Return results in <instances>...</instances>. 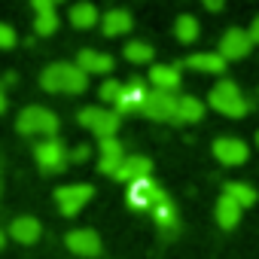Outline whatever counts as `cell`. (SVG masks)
Wrapping results in <instances>:
<instances>
[{"instance_id": "6da1fadb", "label": "cell", "mask_w": 259, "mask_h": 259, "mask_svg": "<svg viewBox=\"0 0 259 259\" xmlns=\"http://www.w3.org/2000/svg\"><path fill=\"white\" fill-rule=\"evenodd\" d=\"M40 85L52 95H82L89 89V76L73 61H55L40 73Z\"/></svg>"}, {"instance_id": "7a4b0ae2", "label": "cell", "mask_w": 259, "mask_h": 259, "mask_svg": "<svg viewBox=\"0 0 259 259\" xmlns=\"http://www.w3.org/2000/svg\"><path fill=\"white\" fill-rule=\"evenodd\" d=\"M16 132L19 135H28V138H40V141H49L58 135V116L46 107H25L16 119Z\"/></svg>"}, {"instance_id": "3957f363", "label": "cell", "mask_w": 259, "mask_h": 259, "mask_svg": "<svg viewBox=\"0 0 259 259\" xmlns=\"http://www.w3.org/2000/svg\"><path fill=\"white\" fill-rule=\"evenodd\" d=\"M207 101H210V107H213L217 113H223V116H229V119H241V116L250 110V101L244 98V92H241L232 79H220V82L210 89Z\"/></svg>"}, {"instance_id": "277c9868", "label": "cell", "mask_w": 259, "mask_h": 259, "mask_svg": "<svg viewBox=\"0 0 259 259\" xmlns=\"http://www.w3.org/2000/svg\"><path fill=\"white\" fill-rule=\"evenodd\" d=\"M76 119H79L82 128H89V132H92L95 138H101V141H110V138H116V132H119V113H116V110L82 107Z\"/></svg>"}, {"instance_id": "5b68a950", "label": "cell", "mask_w": 259, "mask_h": 259, "mask_svg": "<svg viewBox=\"0 0 259 259\" xmlns=\"http://www.w3.org/2000/svg\"><path fill=\"white\" fill-rule=\"evenodd\" d=\"M34 162L40 165V171H46V174H58V171H64L67 168V150H64V144L58 141V138H49V141H37V147H34Z\"/></svg>"}, {"instance_id": "8992f818", "label": "cell", "mask_w": 259, "mask_h": 259, "mask_svg": "<svg viewBox=\"0 0 259 259\" xmlns=\"http://www.w3.org/2000/svg\"><path fill=\"white\" fill-rule=\"evenodd\" d=\"M95 195V186L89 183H70V186H58L55 189V204L64 217H76Z\"/></svg>"}, {"instance_id": "52a82bcc", "label": "cell", "mask_w": 259, "mask_h": 259, "mask_svg": "<svg viewBox=\"0 0 259 259\" xmlns=\"http://www.w3.org/2000/svg\"><path fill=\"white\" fill-rule=\"evenodd\" d=\"M177 98L180 95H168V92H156L150 89L144 107H141V116H147L150 122H174L177 116Z\"/></svg>"}, {"instance_id": "ba28073f", "label": "cell", "mask_w": 259, "mask_h": 259, "mask_svg": "<svg viewBox=\"0 0 259 259\" xmlns=\"http://www.w3.org/2000/svg\"><path fill=\"white\" fill-rule=\"evenodd\" d=\"M162 195H165L162 186L153 177H147V180H138V183H128L125 201H128V207H132V210H153Z\"/></svg>"}, {"instance_id": "9c48e42d", "label": "cell", "mask_w": 259, "mask_h": 259, "mask_svg": "<svg viewBox=\"0 0 259 259\" xmlns=\"http://www.w3.org/2000/svg\"><path fill=\"white\" fill-rule=\"evenodd\" d=\"M147 95H150L147 82H144V79H138V76H132V79H128V82L122 85V95H119V101L113 104V110H116L119 116H132V113H141V107H144Z\"/></svg>"}, {"instance_id": "30bf717a", "label": "cell", "mask_w": 259, "mask_h": 259, "mask_svg": "<svg viewBox=\"0 0 259 259\" xmlns=\"http://www.w3.org/2000/svg\"><path fill=\"white\" fill-rule=\"evenodd\" d=\"M250 49H253V40H250V34L244 31V28H229L223 37H220V55H223V61H241V58H247L250 55Z\"/></svg>"}, {"instance_id": "8fae6325", "label": "cell", "mask_w": 259, "mask_h": 259, "mask_svg": "<svg viewBox=\"0 0 259 259\" xmlns=\"http://www.w3.org/2000/svg\"><path fill=\"white\" fill-rule=\"evenodd\" d=\"M210 150H213V159L223 162V165H229V168L244 165L247 156H250V147H247L241 138H217Z\"/></svg>"}, {"instance_id": "7c38bea8", "label": "cell", "mask_w": 259, "mask_h": 259, "mask_svg": "<svg viewBox=\"0 0 259 259\" xmlns=\"http://www.w3.org/2000/svg\"><path fill=\"white\" fill-rule=\"evenodd\" d=\"M64 244H67L70 253L85 256V259H95V256H101V250H104L98 232H92V229H73V232H67V235H64Z\"/></svg>"}, {"instance_id": "4fadbf2b", "label": "cell", "mask_w": 259, "mask_h": 259, "mask_svg": "<svg viewBox=\"0 0 259 259\" xmlns=\"http://www.w3.org/2000/svg\"><path fill=\"white\" fill-rule=\"evenodd\" d=\"M150 213H153V223H156V229H159V235H162L165 241L180 232V213H177V207H174V201H171L168 195H162L159 204H156Z\"/></svg>"}, {"instance_id": "5bb4252c", "label": "cell", "mask_w": 259, "mask_h": 259, "mask_svg": "<svg viewBox=\"0 0 259 259\" xmlns=\"http://www.w3.org/2000/svg\"><path fill=\"white\" fill-rule=\"evenodd\" d=\"M85 76H92V73H110L113 67H116V61H113V55H107V52H98V49H79V55H76V61H73Z\"/></svg>"}, {"instance_id": "9a60e30c", "label": "cell", "mask_w": 259, "mask_h": 259, "mask_svg": "<svg viewBox=\"0 0 259 259\" xmlns=\"http://www.w3.org/2000/svg\"><path fill=\"white\" fill-rule=\"evenodd\" d=\"M101 159H98V171L101 174H107V177H116V171L122 168V162H125V150H122V144L116 141V138H110V141H101Z\"/></svg>"}, {"instance_id": "2e32d148", "label": "cell", "mask_w": 259, "mask_h": 259, "mask_svg": "<svg viewBox=\"0 0 259 259\" xmlns=\"http://www.w3.org/2000/svg\"><path fill=\"white\" fill-rule=\"evenodd\" d=\"M153 174V162L147 156H125L122 168L116 171V180H125V183H138V180H147Z\"/></svg>"}, {"instance_id": "e0dca14e", "label": "cell", "mask_w": 259, "mask_h": 259, "mask_svg": "<svg viewBox=\"0 0 259 259\" xmlns=\"http://www.w3.org/2000/svg\"><path fill=\"white\" fill-rule=\"evenodd\" d=\"M55 28H58L55 4L52 0H34V31L40 37H49V34H55Z\"/></svg>"}, {"instance_id": "ac0fdd59", "label": "cell", "mask_w": 259, "mask_h": 259, "mask_svg": "<svg viewBox=\"0 0 259 259\" xmlns=\"http://www.w3.org/2000/svg\"><path fill=\"white\" fill-rule=\"evenodd\" d=\"M180 67H174V64H156L153 70H150V82H153V89L156 92H168V95H177V89H180Z\"/></svg>"}, {"instance_id": "d6986e66", "label": "cell", "mask_w": 259, "mask_h": 259, "mask_svg": "<svg viewBox=\"0 0 259 259\" xmlns=\"http://www.w3.org/2000/svg\"><path fill=\"white\" fill-rule=\"evenodd\" d=\"M183 67L198 70V73H213V76L226 73V61H223L220 52H195V55H189V58L183 61Z\"/></svg>"}, {"instance_id": "ffe728a7", "label": "cell", "mask_w": 259, "mask_h": 259, "mask_svg": "<svg viewBox=\"0 0 259 259\" xmlns=\"http://www.w3.org/2000/svg\"><path fill=\"white\" fill-rule=\"evenodd\" d=\"M132 13L128 10H107L104 16H101V31L107 34V37H122V34H128L132 31Z\"/></svg>"}, {"instance_id": "44dd1931", "label": "cell", "mask_w": 259, "mask_h": 259, "mask_svg": "<svg viewBox=\"0 0 259 259\" xmlns=\"http://www.w3.org/2000/svg\"><path fill=\"white\" fill-rule=\"evenodd\" d=\"M10 235H13L19 244H34V241H40L43 226H40L37 217H16L13 226H10Z\"/></svg>"}, {"instance_id": "7402d4cb", "label": "cell", "mask_w": 259, "mask_h": 259, "mask_svg": "<svg viewBox=\"0 0 259 259\" xmlns=\"http://www.w3.org/2000/svg\"><path fill=\"white\" fill-rule=\"evenodd\" d=\"M201 116H204V104H201L198 98H192V95H180V98H177V116H174L177 125L201 122Z\"/></svg>"}, {"instance_id": "603a6c76", "label": "cell", "mask_w": 259, "mask_h": 259, "mask_svg": "<svg viewBox=\"0 0 259 259\" xmlns=\"http://www.w3.org/2000/svg\"><path fill=\"white\" fill-rule=\"evenodd\" d=\"M67 19H70V25H73V28H79V31L101 25V16H98L95 4H73V7H70V13H67Z\"/></svg>"}, {"instance_id": "cb8c5ba5", "label": "cell", "mask_w": 259, "mask_h": 259, "mask_svg": "<svg viewBox=\"0 0 259 259\" xmlns=\"http://www.w3.org/2000/svg\"><path fill=\"white\" fill-rule=\"evenodd\" d=\"M223 195H229L241 210L256 204V189H253L250 183H241V180H229V183H226V189H223Z\"/></svg>"}, {"instance_id": "d4e9b609", "label": "cell", "mask_w": 259, "mask_h": 259, "mask_svg": "<svg viewBox=\"0 0 259 259\" xmlns=\"http://www.w3.org/2000/svg\"><path fill=\"white\" fill-rule=\"evenodd\" d=\"M217 223L223 229H235L241 223V207L229 198V195H220L217 198Z\"/></svg>"}, {"instance_id": "484cf974", "label": "cell", "mask_w": 259, "mask_h": 259, "mask_svg": "<svg viewBox=\"0 0 259 259\" xmlns=\"http://www.w3.org/2000/svg\"><path fill=\"white\" fill-rule=\"evenodd\" d=\"M174 34H177V40L183 43V46H189V43H195L198 40V34H201V28H198V19L195 16H177V25H174Z\"/></svg>"}, {"instance_id": "4316f807", "label": "cell", "mask_w": 259, "mask_h": 259, "mask_svg": "<svg viewBox=\"0 0 259 259\" xmlns=\"http://www.w3.org/2000/svg\"><path fill=\"white\" fill-rule=\"evenodd\" d=\"M153 55H156V49L147 40H132L125 46V58L132 64H147V61H153Z\"/></svg>"}, {"instance_id": "83f0119b", "label": "cell", "mask_w": 259, "mask_h": 259, "mask_svg": "<svg viewBox=\"0 0 259 259\" xmlns=\"http://www.w3.org/2000/svg\"><path fill=\"white\" fill-rule=\"evenodd\" d=\"M122 85H125V82H119V79H104L101 89H98V95H101L107 104H116L119 95H122Z\"/></svg>"}, {"instance_id": "f1b7e54d", "label": "cell", "mask_w": 259, "mask_h": 259, "mask_svg": "<svg viewBox=\"0 0 259 259\" xmlns=\"http://www.w3.org/2000/svg\"><path fill=\"white\" fill-rule=\"evenodd\" d=\"M16 43H19V34L13 31V25L0 22V49H13Z\"/></svg>"}, {"instance_id": "f546056e", "label": "cell", "mask_w": 259, "mask_h": 259, "mask_svg": "<svg viewBox=\"0 0 259 259\" xmlns=\"http://www.w3.org/2000/svg\"><path fill=\"white\" fill-rule=\"evenodd\" d=\"M89 156H92V150H89V144H79V147H76L73 153H67V159H70V162H85Z\"/></svg>"}, {"instance_id": "4dcf8cb0", "label": "cell", "mask_w": 259, "mask_h": 259, "mask_svg": "<svg viewBox=\"0 0 259 259\" xmlns=\"http://www.w3.org/2000/svg\"><path fill=\"white\" fill-rule=\"evenodd\" d=\"M247 34H250V40H253V46L259 43V16L250 22V28H247Z\"/></svg>"}, {"instance_id": "1f68e13d", "label": "cell", "mask_w": 259, "mask_h": 259, "mask_svg": "<svg viewBox=\"0 0 259 259\" xmlns=\"http://www.w3.org/2000/svg\"><path fill=\"white\" fill-rule=\"evenodd\" d=\"M204 10L207 13H220L223 10V0H204Z\"/></svg>"}, {"instance_id": "d6a6232c", "label": "cell", "mask_w": 259, "mask_h": 259, "mask_svg": "<svg viewBox=\"0 0 259 259\" xmlns=\"http://www.w3.org/2000/svg\"><path fill=\"white\" fill-rule=\"evenodd\" d=\"M7 110V95H4V89H0V113Z\"/></svg>"}, {"instance_id": "836d02e7", "label": "cell", "mask_w": 259, "mask_h": 259, "mask_svg": "<svg viewBox=\"0 0 259 259\" xmlns=\"http://www.w3.org/2000/svg\"><path fill=\"white\" fill-rule=\"evenodd\" d=\"M7 244V235H4V229H0V247H4Z\"/></svg>"}, {"instance_id": "e575fe53", "label": "cell", "mask_w": 259, "mask_h": 259, "mask_svg": "<svg viewBox=\"0 0 259 259\" xmlns=\"http://www.w3.org/2000/svg\"><path fill=\"white\" fill-rule=\"evenodd\" d=\"M256 144H259V132H256Z\"/></svg>"}]
</instances>
